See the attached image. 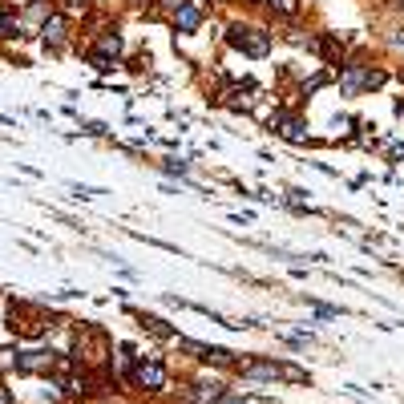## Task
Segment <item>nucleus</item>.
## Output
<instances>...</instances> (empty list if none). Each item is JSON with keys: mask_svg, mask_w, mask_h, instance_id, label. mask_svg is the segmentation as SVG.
<instances>
[{"mask_svg": "<svg viewBox=\"0 0 404 404\" xmlns=\"http://www.w3.org/2000/svg\"><path fill=\"white\" fill-rule=\"evenodd\" d=\"M267 125H271L275 134H283L287 142H308V125H304L299 114H291V109H275V114L267 118Z\"/></svg>", "mask_w": 404, "mask_h": 404, "instance_id": "39448f33", "label": "nucleus"}, {"mask_svg": "<svg viewBox=\"0 0 404 404\" xmlns=\"http://www.w3.org/2000/svg\"><path fill=\"white\" fill-rule=\"evenodd\" d=\"M53 368H57V356H53V352H45V348L17 356V372H45V376H49Z\"/></svg>", "mask_w": 404, "mask_h": 404, "instance_id": "0eeeda50", "label": "nucleus"}, {"mask_svg": "<svg viewBox=\"0 0 404 404\" xmlns=\"http://www.w3.org/2000/svg\"><path fill=\"white\" fill-rule=\"evenodd\" d=\"M315 308V315H324V319H332V315H340V308H328V304H311Z\"/></svg>", "mask_w": 404, "mask_h": 404, "instance_id": "dca6fc26", "label": "nucleus"}, {"mask_svg": "<svg viewBox=\"0 0 404 404\" xmlns=\"http://www.w3.org/2000/svg\"><path fill=\"white\" fill-rule=\"evenodd\" d=\"M65 12H89V0H65Z\"/></svg>", "mask_w": 404, "mask_h": 404, "instance_id": "2eb2a0df", "label": "nucleus"}, {"mask_svg": "<svg viewBox=\"0 0 404 404\" xmlns=\"http://www.w3.org/2000/svg\"><path fill=\"white\" fill-rule=\"evenodd\" d=\"M319 49H324V61L328 65H344V41L335 33H319Z\"/></svg>", "mask_w": 404, "mask_h": 404, "instance_id": "1a4fd4ad", "label": "nucleus"}, {"mask_svg": "<svg viewBox=\"0 0 404 404\" xmlns=\"http://www.w3.org/2000/svg\"><path fill=\"white\" fill-rule=\"evenodd\" d=\"M182 352H194V356L202 360V364H218V368H235L238 360L235 352H227V348H214V344H198V340H174Z\"/></svg>", "mask_w": 404, "mask_h": 404, "instance_id": "20e7f679", "label": "nucleus"}, {"mask_svg": "<svg viewBox=\"0 0 404 404\" xmlns=\"http://www.w3.org/2000/svg\"><path fill=\"white\" fill-rule=\"evenodd\" d=\"M198 24H202V8H194V4H182V8L170 17V28H174V33H182V37H191Z\"/></svg>", "mask_w": 404, "mask_h": 404, "instance_id": "6e6552de", "label": "nucleus"}, {"mask_svg": "<svg viewBox=\"0 0 404 404\" xmlns=\"http://www.w3.org/2000/svg\"><path fill=\"white\" fill-rule=\"evenodd\" d=\"M263 4H267L275 17H295V12H299V0H263Z\"/></svg>", "mask_w": 404, "mask_h": 404, "instance_id": "9b49d317", "label": "nucleus"}, {"mask_svg": "<svg viewBox=\"0 0 404 404\" xmlns=\"http://www.w3.org/2000/svg\"><path fill=\"white\" fill-rule=\"evenodd\" d=\"M130 384L154 396V392H166L170 372H166V364H162L158 356H138L134 360V372H130Z\"/></svg>", "mask_w": 404, "mask_h": 404, "instance_id": "7ed1b4c3", "label": "nucleus"}, {"mask_svg": "<svg viewBox=\"0 0 404 404\" xmlns=\"http://www.w3.org/2000/svg\"><path fill=\"white\" fill-rule=\"evenodd\" d=\"M142 328H146V332H154V335H162V340H178V335H174L166 324L158 319V315H142Z\"/></svg>", "mask_w": 404, "mask_h": 404, "instance_id": "f8f14e48", "label": "nucleus"}, {"mask_svg": "<svg viewBox=\"0 0 404 404\" xmlns=\"http://www.w3.org/2000/svg\"><path fill=\"white\" fill-rule=\"evenodd\" d=\"M37 33H41L45 49H53V53H57V49L69 45V17H65V12H53V17H49V21L37 28Z\"/></svg>", "mask_w": 404, "mask_h": 404, "instance_id": "423d86ee", "label": "nucleus"}, {"mask_svg": "<svg viewBox=\"0 0 404 404\" xmlns=\"http://www.w3.org/2000/svg\"><path fill=\"white\" fill-rule=\"evenodd\" d=\"M227 45L231 49H238L243 57H267L271 53V33L267 28H255V24H243V21H235L231 28H227Z\"/></svg>", "mask_w": 404, "mask_h": 404, "instance_id": "f257e3e1", "label": "nucleus"}, {"mask_svg": "<svg viewBox=\"0 0 404 404\" xmlns=\"http://www.w3.org/2000/svg\"><path fill=\"white\" fill-rule=\"evenodd\" d=\"M182 4H191V0H158V4L150 8V12H154V17H174V12H178Z\"/></svg>", "mask_w": 404, "mask_h": 404, "instance_id": "ddd939ff", "label": "nucleus"}, {"mask_svg": "<svg viewBox=\"0 0 404 404\" xmlns=\"http://www.w3.org/2000/svg\"><path fill=\"white\" fill-rule=\"evenodd\" d=\"M396 114H401V118H404V97H401V101H396Z\"/></svg>", "mask_w": 404, "mask_h": 404, "instance_id": "a211bd4d", "label": "nucleus"}, {"mask_svg": "<svg viewBox=\"0 0 404 404\" xmlns=\"http://www.w3.org/2000/svg\"><path fill=\"white\" fill-rule=\"evenodd\" d=\"M194 8H207V4H211V0H191Z\"/></svg>", "mask_w": 404, "mask_h": 404, "instance_id": "f3484780", "label": "nucleus"}, {"mask_svg": "<svg viewBox=\"0 0 404 404\" xmlns=\"http://www.w3.org/2000/svg\"><path fill=\"white\" fill-rule=\"evenodd\" d=\"M162 170H166V174H178V178H186V174H191V166H186V162H178V158H166Z\"/></svg>", "mask_w": 404, "mask_h": 404, "instance_id": "4468645a", "label": "nucleus"}, {"mask_svg": "<svg viewBox=\"0 0 404 404\" xmlns=\"http://www.w3.org/2000/svg\"><path fill=\"white\" fill-rule=\"evenodd\" d=\"M384 81H388V73L376 69V65H360V61H348L344 73H340V85H344V94L356 97V94H368V89H380Z\"/></svg>", "mask_w": 404, "mask_h": 404, "instance_id": "f03ea898", "label": "nucleus"}, {"mask_svg": "<svg viewBox=\"0 0 404 404\" xmlns=\"http://www.w3.org/2000/svg\"><path fill=\"white\" fill-rule=\"evenodd\" d=\"M21 33V17L12 12V8H4L0 12V41H8V37H17Z\"/></svg>", "mask_w": 404, "mask_h": 404, "instance_id": "9d476101", "label": "nucleus"}]
</instances>
